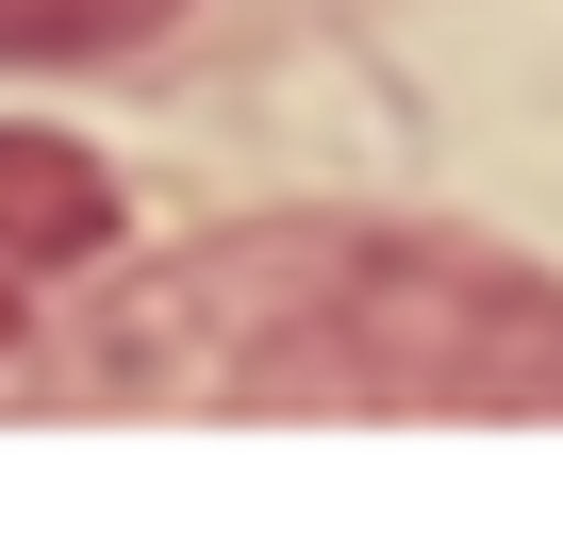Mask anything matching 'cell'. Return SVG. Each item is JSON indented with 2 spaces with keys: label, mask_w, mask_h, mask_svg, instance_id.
I'll use <instances>...</instances> for the list:
<instances>
[{
  "label": "cell",
  "mask_w": 563,
  "mask_h": 547,
  "mask_svg": "<svg viewBox=\"0 0 563 547\" xmlns=\"http://www.w3.org/2000/svg\"><path fill=\"white\" fill-rule=\"evenodd\" d=\"M100 365L183 415H563V283L464 232L265 216L133 283Z\"/></svg>",
  "instance_id": "cell-1"
},
{
  "label": "cell",
  "mask_w": 563,
  "mask_h": 547,
  "mask_svg": "<svg viewBox=\"0 0 563 547\" xmlns=\"http://www.w3.org/2000/svg\"><path fill=\"white\" fill-rule=\"evenodd\" d=\"M84 249H117V166L84 150V133H0V265H84Z\"/></svg>",
  "instance_id": "cell-2"
},
{
  "label": "cell",
  "mask_w": 563,
  "mask_h": 547,
  "mask_svg": "<svg viewBox=\"0 0 563 547\" xmlns=\"http://www.w3.org/2000/svg\"><path fill=\"white\" fill-rule=\"evenodd\" d=\"M150 34H183V0H0V67H100Z\"/></svg>",
  "instance_id": "cell-3"
}]
</instances>
